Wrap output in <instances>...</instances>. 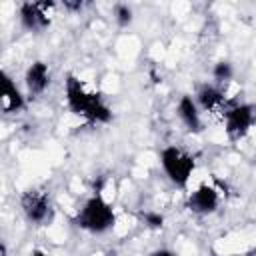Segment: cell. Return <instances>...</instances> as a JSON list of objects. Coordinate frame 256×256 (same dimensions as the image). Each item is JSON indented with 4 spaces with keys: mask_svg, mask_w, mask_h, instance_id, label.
Listing matches in <instances>:
<instances>
[{
    "mask_svg": "<svg viewBox=\"0 0 256 256\" xmlns=\"http://www.w3.org/2000/svg\"><path fill=\"white\" fill-rule=\"evenodd\" d=\"M64 104L72 116L92 126H106L114 118L106 96L76 74H66L64 78Z\"/></svg>",
    "mask_w": 256,
    "mask_h": 256,
    "instance_id": "1",
    "label": "cell"
},
{
    "mask_svg": "<svg viewBox=\"0 0 256 256\" xmlns=\"http://www.w3.org/2000/svg\"><path fill=\"white\" fill-rule=\"evenodd\" d=\"M72 222L78 230L90 236H102L114 230L118 222V214L106 194L94 192L88 198H84L82 204L76 208Z\"/></svg>",
    "mask_w": 256,
    "mask_h": 256,
    "instance_id": "2",
    "label": "cell"
},
{
    "mask_svg": "<svg viewBox=\"0 0 256 256\" xmlns=\"http://www.w3.org/2000/svg\"><path fill=\"white\" fill-rule=\"evenodd\" d=\"M158 164L166 180L180 190H188L194 174H196V156L178 146V144H166L158 152Z\"/></svg>",
    "mask_w": 256,
    "mask_h": 256,
    "instance_id": "3",
    "label": "cell"
},
{
    "mask_svg": "<svg viewBox=\"0 0 256 256\" xmlns=\"http://www.w3.org/2000/svg\"><path fill=\"white\" fill-rule=\"evenodd\" d=\"M18 208L24 220L36 228L50 226L56 218L54 200L44 188H26L18 198Z\"/></svg>",
    "mask_w": 256,
    "mask_h": 256,
    "instance_id": "4",
    "label": "cell"
},
{
    "mask_svg": "<svg viewBox=\"0 0 256 256\" xmlns=\"http://www.w3.org/2000/svg\"><path fill=\"white\" fill-rule=\"evenodd\" d=\"M194 100L198 104V108L202 110L204 118H216L222 120L224 114L228 112V108L236 102V98L228 92L226 86H218L214 82H202L198 84V88L194 90Z\"/></svg>",
    "mask_w": 256,
    "mask_h": 256,
    "instance_id": "5",
    "label": "cell"
},
{
    "mask_svg": "<svg viewBox=\"0 0 256 256\" xmlns=\"http://www.w3.org/2000/svg\"><path fill=\"white\" fill-rule=\"evenodd\" d=\"M220 122L224 126V134L230 142H242L256 128V106L252 102L236 100L228 108V112L224 114V118Z\"/></svg>",
    "mask_w": 256,
    "mask_h": 256,
    "instance_id": "6",
    "label": "cell"
},
{
    "mask_svg": "<svg viewBox=\"0 0 256 256\" xmlns=\"http://www.w3.org/2000/svg\"><path fill=\"white\" fill-rule=\"evenodd\" d=\"M56 8H58V4L50 2V0L22 2L18 6V24L22 30H26L30 34H42L52 26Z\"/></svg>",
    "mask_w": 256,
    "mask_h": 256,
    "instance_id": "7",
    "label": "cell"
},
{
    "mask_svg": "<svg viewBox=\"0 0 256 256\" xmlns=\"http://www.w3.org/2000/svg\"><path fill=\"white\" fill-rule=\"evenodd\" d=\"M184 204H186L188 212H192L194 216H212L218 212V208L222 204V192L216 184L202 182L186 192Z\"/></svg>",
    "mask_w": 256,
    "mask_h": 256,
    "instance_id": "8",
    "label": "cell"
},
{
    "mask_svg": "<svg viewBox=\"0 0 256 256\" xmlns=\"http://www.w3.org/2000/svg\"><path fill=\"white\" fill-rule=\"evenodd\" d=\"M22 84H24V92L30 98H40L48 92L50 84H52V68L48 62L44 60H32L22 76Z\"/></svg>",
    "mask_w": 256,
    "mask_h": 256,
    "instance_id": "9",
    "label": "cell"
},
{
    "mask_svg": "<svg viewBox=\"0 0 256 256\" xmlns=\"http://www.w3.org/2000/svg\"><path fill=\"white\" fill-rule=\"evenodd\" d=\"M0 110L6 116H16L26 110V92L8 72H2L0 80Z\"/></svg>",
    "mask_w": 256,
    "mask_h": 256,
    "instance_id": "10",
    "label": "cell"
},
{
    "mask_svg": "<svg viewBox=\"0 0 256 256\" xmlns=\"http://www.w3.org/2000/svg\"><path fill=\"white\" fill-rule=\"evenodd\" d=\"M174 112H176V118L180 120V124L186 128V132H190V134H200V132L204 130L206 118H204L202 110L198 108V104H196V100H194L192 94H182V96L176 100Z\"/></svg>",
    "mask_w": 256,
    "mask_h": 256,
    "instance_id": "11",
    "label": "cell"
},
{
    "mask_svg": "<svg viewBox=\"0 0 256 256\" xmlns=\"http://www.w3.org/2000/svg\"><path fill=\"white\" fill-rule=\"evenodd\" d=\"M212 82L218 84V86H228L234 82V64L230 60H218L214 66H212Z\"/></svg>",
    "mask_w": 256,
    "mask_h": 256,
    "instance_id": "12",
    "label": "cell"
},
{
    "mask_svg": "<svg viewBox=\"0 0 256 256\" xmlns=\"http://www.w3.org/2000/svg\"><path fill=\"white\" fill-rule=\"evenodd\" d=\"M112 18H114L118 28H128L134 22V10H132L130 4L118 2V4L112 6Z\"/></svg>",
    "mask_w": 256,
    "mask_h": 256,
    "instance_id": "13",
    "label": "cell"
},
{
    "mask_svg": "<svg viewBox=\"0 0 256 256\" xmlns=\"http://www.w3.org/2000/svg\"><path fill=\"white\" fill-rule=\"evenodd\" d=\"M140 220H142V224H144L148 230H152V232L162 230L164 224H166L164 214L158 212V210H146V212H142V214H140Z\"/></svg>",
    "mask_w": 256,
    "mask_h": 256,
    "instance_id": "14",
    "label": "cell"
},
{
    "mask_svg": "<svg viewBox=\"0 0 256 256\" xmlns=\"http://www.w3.org/2000/svg\"><path fill=\"white\" fill-rule=\"evenodd\" d=\"M60 6H62L66 12H80L86 4H84V2H80V0H64Z\"/></svg>",
    "mask_w": 256,
    "mask_h": 256,
    "instance_id": "15",
    "label": "cell"
},
{
    "mask_svg": "<svg viewBox=\"0 0 256 256\" xmlns=\"http://www.w3.org/2000/svg\"><path fill=\"white\" fill-rule=\"evenodd\" d=\"M148 256H178L172 248H166V246H162V248H156V250H152Z\"/></svg>",
    "mask_w": 256,
    "mask_h": 256,
    "instance_id": "16",
    "label": "cell"
},
{
    "mask_svg": "<svg viewBox=\"0 0 256 256\" xmlns=\"http://www.w3.org/2000/svg\"><path fill=\"white\" fill-rule=\"evenodd\" d=\"M30 256H50L46 250H42V248H34L32 252H30Z\"/></svg>",
    "mask_w": 256,
    "mask_h": 256,
    "instance_id": "17",
    "label": "cell"
},
{
    "mask_svg": "<svg viewBox=\"0 0 256 256\" xmlns=\"http://www.w3.org/2000/svg\"><path fill=\"white\" fill-rule=\"evenodd\" d=\"M90 256H104V254H90Z\"/></svg>",
    "mask_w": 256,
    "mask_h": 256,
    "instance_id": "18",
    "label": "cell"
}]
</instances>
